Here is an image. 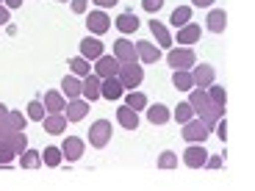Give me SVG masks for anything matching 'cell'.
<instances>
[{
	"instance_id": "6da1fadb",
	"label": "cell",
	"mask_w": 255,
	"mask_h": 191,
	"mask_svg": "<svg viewBox=\"0 0 255 191\" xmlns=\"http://www.w3.org/2000/svg\"><path fill=\"white\" fill-rule=\"evenodd\" d=\"M189 105H191V111H194V116H197V119H203L211 130H214V125H217V122L225 116L222 105H217V102L211 100L205 89H191Z\"/></svg>"
},
{
	"instance_id": "7a4b0ae2",
	"label": "cell",
	"mask_w": 255,
	"mask_h": 191,
	"mask_svg": "<svg viewBox=\"0 0 255 191\" xmlns=\"http://www.w3.org/2000/svg\"><path fill=\"white\" fill-rule=\"evenodd\" d=\"M28 150V136L25 130L8 133L6 139H0V166H11L17 161V155H22Z\"/></svg>"
},
{
	"instance_id": "3957f363",
	"label": "cell",
	"mask_w": 255,
	"mask_h": 191,
	"mask_svg": "<svg viewBox=\"0 0 255 191\" xmlns=\"http://www.w3.org/2000/svg\"><path fill=\"white\" fill-rule=\"evenodd\" d=\"M180 136H183L189 144H203V141L211 136V127L205 125L203 119H194V116H191L189 122H183V133Z\"/></svg>"
},
{
	"instance_id": "277c9868",
	"label": "cell",
	"mask_w": 255,
	"mask_h": 191,
	"mask_svg": "<svg viewBox=\"0 0 255 191\" xmlns=\"http://www.w3.org/2000/svg\"><path fill=\"white\" fill-rule=\"evenodd\" d=\"M111 133H114L111 122H109V119H97L95 125L89 127V144L97 147V150H103V147L111 141Z\"/></svg>"
},
{
	"instance_id": "5b68a950",
	"label": "cell",
	"mask_w": 255,
	"mask_h": 191,
	"mask_svg": "<svg viewBox=\"0 0 255 191\" xmlns=\"http://www.w3.org/2000/svg\"><path fill=\"white\" fill-rule=\"evenodd\" d=\"M141 78H144V72H141V67H136V64H120V72H117V81L122 83V89H136L141 83Z\"/></svg>"
},
{
	"instance_id": "8992f818",
	"label": "cell",
	"mask_w": 255,
	"mask_h": 191,
	"mask_svg": "<svg viewBox=\"0 0 255 191\" xmlns=\"http://www.w3.org/2000/svg\"><path fill=\"white\" fill-rule=\"evenodd\" d=\"M17 130H25V116H22V111H8L0 119V139H6L8 133H17Z\"/></svg>"
},
{
	"instance_id": "52a82bcc",
	"label": "cell",
	"mask_w": 255,
	"mask_h": 191,
	"mask_svg": "<svg viewBox=\"0 0 255 191\" xmlns=\"http://www.w3.org/2000/svg\"><path fill=\"white\" fill-rule=\"evenodd\" d=\"M166 61H169V67H175V70H189V67H194L197 56H194L191 47H180V50H169Z\"/></svg>"
},
{
	"instance_id": "ba28073f",
	"label": "cell",
	"mask_w": 255,
	"mask_h": 191,
	"mask_svg": "<svg viewBox=\"0 0 255 191\" xmlns=\"http://www.w3.org/2000/svg\"><path fill=\"white\" fill-rule=\"evenodd\" d=\"M114 58L120 64H136L139 56H136V45H130L128 39H117L114 42Z\"/></svg>"
},
{
	"instance_id": "9c48e42d",
	"label": "cell",
	"mask_w": 255,
	"mask_h": 191,
	"mask_svg": "<svg viewBox=\"0 0 255 191\" xmlns=\"http://www.w3.org/2000/svg\"><path fill=\"white\" fill-rule=\"evenodd\" d=\"M205 158H208V153H205L203 144H189L183 153V164L189 166V169H200V166H205Z\"/></svg>"
},
{
	"instance_id": "30bf717a",
	"label": "cell",
	"mask_w": 255,
	"mask_h": 191,
	"mask_svg": "<svg viewBox=\"0 0 255 191\" xmlns=\"http://www.w3.org/2000/svg\"><path fill=\"white\" fill-rule=\"evenodd\" d=\"M191 78H194V86H197V89H208L211 83H214V78H217V72H214V67H208V64H200V67H194Z\"/></svg>"
},
{
	"instance_id": "8fae6325",
	"label": "cell",
	"mask_w": 255,
	"mask_h": 191,
	"mask_svg": "<svg viewBox=\"0 0 255 191\" xmlns=\"http://www.w3.org/2000/svg\"><path fill=\"white\" fill-rule=\"evenodd\" d=\"M81 56L86 58V61H97V58L103 56V42L95 36H86L81 42Z\"/></svg>"
},
{
	"instance_id": "7c38bea8",
	"label": "cell",
	"mask_w": 255,
	"mask_h": 191,
	"mask_svg": "<svg viewBox=\"0 0 255 191\" xmlns=\"http://www.w3.org/2000/svg\"><path fill=\"white\" fill-rule=\"evenodd\" d=\"M95 72H97V78H114L117 72H120V61H117L114 56H100Z\"/></svg>"
},
{
	"instance_id": "4fadbf2b",
	"label": "cell",
	"mask_w": 255,
	"mask_h": 191,
	"mask_svg": "<svg viewBox=\"0 0 255 191\" xmlns=\"http://www.w3.org/2000/svg\"><path fill=\"white\" fill-rule=\"evenodd\" d=\"M67 122H81L83 116H86V111H89V100H81V97H75V100L67 102Z\"/></svg>"
},
{
	"instance_id": "5bb4252c",
	"label": "cell",
	"mask_w": 255,
	"mask_h": 191,
	"mask_svg": "<svg viewBox=\"0 0 255 191\" xmlns=\"http://www.w3.org/2000/svg\"><path fill=\"white\" fill-rule=\"evenodd\" d=\"M100 97H106V100H120L122 97V83L114 78H100Z\"/></svg>"
},
{
	"instance_id": "9a60e30c",
	"label": "cell",
	"mask_w": 255,
	"mask_h": 191,
	"mask_svg": "<svg viewBox=\"0 0 255 191\" xmlns=\"http://www.w3.org/2000/svg\"><path fill=\"white\" fill-rule=\"evenodd\" d=\"M117 122H120L125 130H136V127H139V114H136L130 105H120V108H117Z\"/></svg>"
},
{
	"instance_id": "2e32d148",
	"label": "cell",
	"mask_w": 255,
	"mask_h": 191,
	"mask_svg": "<svg viewBox=\"0 0 255 191\" xmlns=\"http://www.w3.org/2000/svg\"><path fill=\"white\" fill-rule=\"evenodd\" d=\"M61 153L67 155V161H78V158L83 155V139H78V136H70V139H64Z\"/></svg>"
},
{
	"instance_id": "e0dca14e",
	"label": "cell",
	"mask_w": 255,
	"mask_h": 191,
	"mask_svg": "<svg viewBox=\"0 0 255 191\" xmlns=\"http://www.w3.org/2000/svg\"><path fill=\"white\" fill-rule=\"evenodd\" d=\"M81 97L83 100H97L100 97V78L97 75H86V81L81 83Z\"/></svg>"
},
{
	"instance_id": "ac0fdd59",
	"label": "cell",
	"mask_w": 255,
	"mask_h": 191,
	"mask_svg": "<svg viewBox=\"0 0 255 191\" xmlns=\"http://www.w3.org/2000/svg\"><path fill=\"white\" fill-rule=\"evenodd\" d=\"M136 56L144 64H155L161 58V50L155 45H150V42H136Z\"/></svg>"
},
{
	"instance_id": "d6986e66",
	"label": "cell",
	"mask_w": 255,
	"mask_h": 191,
	"mask_svg": "<svg viewBox=\"0 0 255 191\" xmlns=\"http://www.w3.org/2000/svg\"><path fill=\"white\" fill-rule=\"evenodd\" d=\"M86 25H89V31L92 33H106L111 28V19L106 17L103 11H92L89 14V19H86Z\"/></svg>"
},
{
	"instance_id": "ffe728a7",
	"label": "cell",
	"mask_w": 255,
	"mask_h": 191,
	"mask_svg": "<svg viewBox=\"0 0 255 191\" xmlns=\"http://www.w3.org/2000/svg\"><path fill=\"white\" fill-rule=\"evenodd\" d=\"M194 42H200V25L186 22V25L178 31V45H194Z\"/></svg>"
},
{
	"instance_id": "44dd1931",
	"label": "cell",
	"mask_w": 255,
	"mask_h": 191,
	"mask_svg": "<svg viewBox=\"0 0 255 191\" xmlns=\"http://www.w3.org/2000/svg\"><path fill=\"white\" fill-rule=\"evenodd\" d=\"M45 108L50 111V114H61V111L67 108V100H64L61 92H47L45 95Z\"/></svg>"
},
{
	"instance_id": "7402d4cb",
	"label": "cell",
	"mask_w": 255,
	"mask_h": 191,
	"mask_svg": "<svg viewBox=\"0 0 255 191\" xmlns=\"http://www.w3.org/2000/svg\"><path fill=\"white\" fill-rule=\"evenodd\" d=\"M42 122H45L47 133H64V130H67V116L64 114H47Z\"/></svg>"
},
{
	"instance_id": "603a6c76",
	"label": "cell",
	"mask_w": 255,
	"mask_h": 191,
	"mask_svg": "<svg viewBox=\"0 0 255 191\" xmlns=\"http://www.w3.org/2000/svg\"><path fill=\"white\" fill-rule=\"evenodd\" d=\"M172 83H175V89H178V92H191V89H194V78H191L189 70H175Z\"/></svg>"
},
{
	"instance_id": "cb8c5ba5",
	"label": "cell",
	"mask_w": 255,
	"mask_h": 191,
	"mask_svg": "<svg viewBox=\"0 0 255 191\" xmlns=\"http://www.w3.org/2000/svg\"><path fill=\"white\" fill-rule=\"evenodd\" d=\"M205 22H208V28L214 33H222L225 25H228V14H225L222 8H214V11L208 14V19H205Z\"/></svg>"
},
{
	"instance_id": "d4e9b609",
	"label": "cell",
	"mask_w": 255,
	"mask_h": 191,
	"mask_svg": "<svg viewBox=\"0 0 255 191\" xmlns=\"http://www.w3.org/2000/svg\"><path fill=\"white\" fill-rule=\"evenodd\" d=\"M147 119L153 122V125H166V122L172 119V111L166 108V105H153V108L147 111Z\"/></svg>"
},
{
	"instance_id": "484cf974",
	"label": "cell",
	"mask_w": 255,
	"mask_h": 191,
	"mask_svg": "<svg viewBox=\"0 0 255 191\" xmlns=\"http://www.w3.org/2000/svg\"><path fill=\"white\" fill-rule=\"evenodd\" d=\"M19 164H22V169H39V166H42V153L25 150V153L19 155Z\"/></svg>"
},
{
	"instance_id": "4316f807",
	"label": "cell",
	"mask_w": 255,
	"mask_h": 191,
	"mask_svg": "<svg viewBox=\"0 0 255 191\" xmlns=\"http://www.w3.org/2000/svg\"><path fill=\"white\" fill-rule=\"evenodd\" d=\"M117 28H120L122 33H133L136 28H139V19H136V14H120V17H117Z\"/></svg>"
},
{
	"instance_id": "83f0119b",
	"label": "cell",
	"mask_w": 255,
	"mask_h": 191,
	"mask_svg": "<svg viewBox=\"0 0 255 191\" xmlns=\"http://www.w3.org/2000/svg\"><path fill=\"white\" fill-rule=\"evenodd\" d=\"M150 31L155 33V39H158L161 47H172V36H169V31H166L161 22H155V19H153V22H150Z\"/></svg>"
},
{
	"instance_id": "f1b7e54d",
	"label": "cell",
	"mask_w": 255,
	"mask_h": 191,
	"mask_svg": "<svg viewBox=\"0 0 255 191\" xmlns=\"http://www.w3.org/2000/svg\"><path fill=\"white\" fill-rule=\"evenodd\" d=\"M61 89H64V95H67V100H75V97H81V81L78 78H64V83H61Z\"/></svg>"
},
{
	"instance_id": "f546056e",
	"label": "cell",
	"mask_w": 255,
	"mask_h": 191,
	"mask_svg": "<svg viewBox=\"0 0 255 191\" xmlns=\"http://www.w3.org/2000/svg\"><path fill=\"white\" fill-rule=\"evenodd\" d=\"M189 19H191V8H189V6H178V8L172 11V19H169V22H172L175 28H183Z\"/></svg>"
},
{
	"instance_id": "4dcf8cb0",
	"label": "cell",
	"mask_w": 255,
	"mask_h": 191,
	"mask_svg": "<svg viewBox=\"0 0 255 191\" xmlns=\"http://www.w3.org/2000/svg\"><path fill=\"white\" fill-rule=\"evenodd\" d=\"M61 158H64L61 147H45V153H42V161H45L47 166H58Z\"/></svg>"
},
{
	"instance_id": "1f68e13d",
	"label": "cell",
	"mask_w": 255,
	"mask_h": 191,
	"mask_svg": "<svg viewBox=\"0 0 255 191\" xmlns=\"http://www.w3.org/2000/svg\"><path fill=\"white\" fill-rule=\"evenodd\" d=\"M125 105H130L133 111H144V108H147V97L139 95V92H130V95H128V102H125Z\"/></svg>"
},
{
	"instance_id": "d6a6232c",
	"label": "cell",
	"mask_w": 255,
	"mask_h": 191,
	"mask_svg": "<svg viewBox=\"0 0 255 191\" xmlns=\"http://www.w3.org/2000/svg\"><path fill=\"white\" fill-rule=\"evenodd\" d=\"M70 67H72V72H75V75H83V78L89 75V70H92V67H89V61H86L83 56L72 58V61H70Z\"/></svg>"
},
{
	"instance_id": "836d02e7",
	"label": "cell",
	"mask_w": 255,
	"mask_h": 191,
	"mask_svg": "<svg viewBox=\"0 0 255 191\" xmlns=\"http://www.w3.org/2000/svg\"><path fill=\"white\" fill-rule=\"evenodd\" d=\"M208 97L217 102V105H222V108H225V102H228V95H225V89H222V86H214V83L208 86Z\"/></svg>"
},
{
	"instance_id": "e575fe53",
	"label": "cell",
	"mask_w": 255,
	"mask_h": 191,
	"mask_svg": "<svg viewBox=\"0 0 255 191\" xmlns=\"http://www.w3.org/2000/svg\"><path fill=\"white\" fill-rule=\"evenodd\" d=\"M191 116H194V111H191V105L189 102H178V108H175V119L183 125V122H189Z\"/></svg>"
},
{
	"instance_id": "d590c367",
	"label": "cell",
	"mask_w": 255,
	"mask_h": 191,
	"mask_svg": "<svg viewBox=\"0 0 255 191\" xmlns=\"http://www.w3.org/2000/svg\"><path fill=\"white\" fill-rule=\"evenodd\" d=\"M28 116L36 119V122H42L45 119V105H42L39 100H31V105H28Z\"/></svg>"
},
{
	"instance_id": "8d00e7d4",
	"label": "cell",
	"mask_w": 255,
	"mask_h": 191,
	"mask_svg": "<svg viewBox=\"0 0 255 191\" xmlns=\"http://www.w3.org/2000/svg\"><path fill=\"white\" fill-rule=\"evenodd\" d=\"M175 166H178V155H175V153H161L158 169H175Z\"/></svg>"
},
{
	"instance_id": "74e56055",
	"label": "cell",
	"mask_w": 255,
	"mask_h": 191,
	"mask_svg": "<svg viewBox=\"0 0 255 191\" xmlns=\"http://www.w3.org/2000/svg\"><path fill=\"white\" fill-rule=\"evenodd\" d=\"M214 127H217V136H219V139H228V122H225V116H222V119H219L217 122V125H214Z\"/></svg>"
},
{
	"instance_id": "f35d334b",
	"label": "cell",
	"mask_w": 255,
	"mask_h": 191,
	"mask_svg": "<svg viewBox=\"0 0 255 191\" xmlns=\"http://www.w3.org/2000/svg\"><path fill=\"white\" fill-rule=\"evenodd\" d=\"M222 164H225V161L219 158V155H211V158H205V166H208V169H222Z\"/></svg>"
},
{
	"instance_id": "ab89813d",
	"label": "cell",
	"mask_w": 255,
	"mask_h": 191,
	"mask_svg": "<svg viewBox=\"0 0 255 191\" xmlns=\"http://www.w3.org/2000/svg\"><path fill=\"white\" fill-rule=\"evenodd\" d=\"M141 6H144L147 11H158V8L164 6V0H141Z\"/></svg>"
},
{
	"instance_id": "60d3db41",
	"label": "cell",
	"mask_w": 255,
	"mask_h": 191,
	"mask_svg": "<svg viewBox=\"0 0 255 191\" xmlns=\"http://www.w3.org/2000/svg\"><path fill=\"white\" fill-rule=\"evenodd\" d=\"M72 11L83 14V11H86V0H72Z\"/></svg>"
},
{
	"instance_id": "b9f144b4",
	"label": "cell",
	"mask_w": 255,
	"mask_h": 191,
	"mask_svg": "<svg viewBox=\"0 0 255 191\" xmlns=\"http://www.w3.org/2000/svg\"><path fill=\"white\" fill-rule=\"evenodd\" d=\"M3 22H8V8L6 6H0V25H3Z\"/></svg>"
},
{
	"instance_id": "7bdbcfd3",
	"label": "cell",
	"mask_w": 255,
	"mask_h": 191,
	"mask_svg": "<svg viewBox=\"0 0 255 191\" xmlns=\"http://www.w3.org/2000/svg\"><path fill=\"white\" fill-rule=\"evenodd\" d=\"M95 3H97V6H100V8H109V6H114L117 0H95Z\"/></svg>"
},
{
	"instance_id": "ee69618b",
	"label": "cell",
	"mask_w": 255,
	"mask_h": 191,
	"mask_svg": "<svg viewBox=\"0 0 255 191\" xmlns=\"http://www.w3.org/2000/svg\"><path fill=\"white\" fill-rule=\"evenodd\" d=\"M191 3H194V6H200V8H205V6H211L214 0H191Z\"/></svg>"
},
{
	"instance_id": "f6af8a7d",
	"label": "cell",
	"mask_w": 255,
	"mask_h": 191,
	"mask_svg": "<svg viewBox=\"0 0 255 191\" xmlns=\"http://www.w3.org/2000/svg\"><path fill=\"white\" fill-rule=\"evenodd\" d=\"M6 3H8V8H19V6H22V0H6Z\"/></svg>"
},
{
	"instance_id": "bcb514c9",
	"label": "cell",
	"mask_w": 255,
	"mask_h": 191,
	"mask_svg": "<svg viewBox=\"0 0 255 191\" xmlns=\"http://www.w3.org/2000/svg\"><path fill=\"white\" fill-rule=\"evenodd\" d=\"M8 114V108H6V105H3V102H0V119H3V116H6Z\"/></svg>"
},
{
	"instance_id": "7dc6e473",
	"label": "cell",
	"mask_w": 255,
	"mask_h": 191,
	"mask_svg": "<svg viewBox=\"0 0 255 191\" xmlns=\"http://www.w3.org/2000/svg\"><path fill=\"white\" fill-rule=\"evenodd\" d=\"M61 3H67V0H61Z\"/></svg>"
}]
</instances>
